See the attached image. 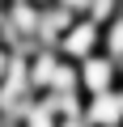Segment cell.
<instances>
[{"mask_svg": "<svg viewBox=\"0 0 123 127\" xmlns=\"http://www.w3.org/2000/svg\"><path fill=\"white\" fill-rule=\"evenodd\" d=\"M55 127H89V123H85V114H59Z\"/></svg>", "mask_w": 123, "mask_h": 127, "instance_id": "7", "label": "cell"}, {"mask_svg": "<svg viewBox=\"0 0 123 127\" xmlns=\"http://www.w3.org/2000/svg\"><path fill=\"white\" fill-rule=\"evenodd\" d=\"M81 114H85L89 127H123V89H115V93H98V97H85Z\"/></svg>", "mask_w": 123, "mask_h": 127, "instance_id": "3", "label": "cell"}, {"mask_svg": "<svg viewBox=\"0 0 123 127\" xmlns=\"http://www.w3.org/2000/svg\"><path fill=\"white\" fill-rule=\"evenodd\" d=\"M77 85H81V97H98V93H115L123 81H119V59H110L106 51L89 55L77 64Z\"/></svg>", "mask_w": 123, "mask_h": 127, "instance_id": "2", "label": "cell"}, {"mask_svg": "<svg viewBox=\"0 0 123 127\" xmlns=\"http://www.w3.org/2000/svg\"><path fill=\"white\" fill-rule=\"evenodd\" d=\"M85 17L98 21V26H106L110 17H119V0H89V13Z\"/></svg>", "mask_w": 123, "mask_h": 127, "instance_id": "5", "label": "cell"}, {"mask_svg": "<svg viewBox=\"0 0 123 127\" xmlns=\"http://www.w3.org/2000/svg\"><path fill=\"white\" fill-rule=\"evenodd\" d=\"M119 13H123V0H119Z\"/></svg>", "mask_w": 123, "mask_h": 127, "instance_id": "8", "label": "cell"}, {"mask_svg": "<svg viewBox=\"0 0 123 127\" xmlns=\"http://www.w3.org/2000/svg\"><path fill=\"white\" fill-rule=\"evenodd\" d=\"M102 51H106L110 59H123V13L102 26Z\"/></svg>", "mask_w": 123, "mask_h": 127, "instance_id": "4", "label": "cell"}, {"mask_svg": "<svg viewBox=\"0 0 123 127\" xmlns=\"http://www.w3.org/2000/svg\"><path fill=\"white\" fill-rule=\"evenodd\" d=\"M55 51H59V59H68V64H81V59L98 55V51H102V26L89 21V17H72L68 30L59 34Z\"/></svg>", "mask_w": 123, "mask_h": 127, "instance_id": "1", "label": "cell"}, {"mask_svg": "<svg viewBox=\"0 0 123 127\" xmlns=\"http://www.w3.org/2000/svg\"><path fill=\"white\" fill-rule=\"evenodd\" d=\"M51 4H59L64 13H72V17H85L89 13V0H51Z\"/></svg>", "mask_w": 123, "mask_h": 127, "instance_id": "6", "label": "cell"}]
</instances>
